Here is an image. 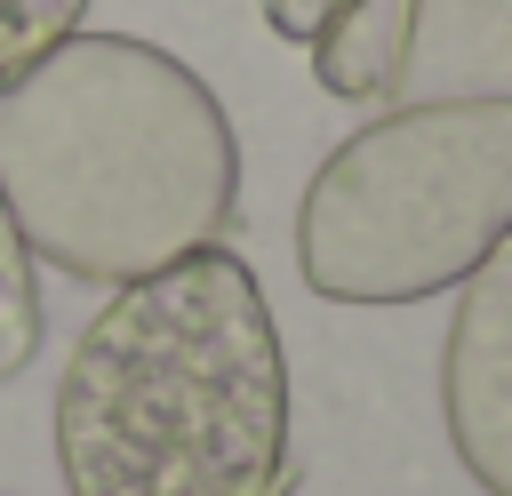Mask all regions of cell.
Wrapping results in <instances>:
<instances>
[{"mask_svg":"<svg viewBox=\"0 0 512 496\" xmlns=\"http://www.w3.org/2000/svg\"><path fill=\"white\" fill-rule=\"evenodd\" d=\"M0 200L32 264L120 288L224 240L240 144L184 56L136 32H64L0 80Z\"/></svg>","mask_w":512,"mask_h":496,"instance_id":"6da1fadb","label":"cell"},{"mask_svg":"<svg viewBox=\"0 0 512 496\" xmlns=\"http://www.w3.org/2000/svg\"><path fill=\"white\" fill-rule=\"evenodd\" d=\"M72 496H288V352L232 248L120 280L56 376Z\"/></svg>","mask_w":512,"mask_h":496,"instance_id":"7a4b0ae2","label":"cell"},{"mask_svg":"<svg viewBox=\"0 0 512 496\" xmlns=\"http://www.w3.org/2000/svg\"><path fill=\"white\" fill-rule=\"evenodd\" d=\"M512 232V96L392 104L304 184L296 264L328 304H424Z\"/></svg>","mask_w":512,"mask_h":496,"instance_id":"3957f363","label":"cell"},{"mask_svg":"<svg viewBox=\"0 0 512 496\" xmlns=\"http://www.w3.org/2000/svg\"><path fill=\"white\" fill-rule=\"evenodd\" d=\"M312 72L344 104H456L512 96V0H344Z\"/></svg>","mask_w":512,"mask_h":496,"instance_id":"277c9868","label":"cell"},{"mask_svg":"<svg viewBox=\"0 0 512 496\" xmlns=\"http://www.w3.org/2000/svg\"><path fill=\"white\" fill-rule=\"evenodd\" d=\"M456 288L464 296H456V320L440 344L448 448L488 496H512V232Z\"/></svg>","mask_w":512,"mask_h":496,"instance_id":"5b68a950","label":"cell"},{"mask_svg":"<svg viewBox=\"0 0 512 496\" xmlns=\"http://www.w3.org/2000/svg\"><path fill=\"white\" fill-rule=\"evenodd\" d=\"M40 320H48V312H40L32 248H24V232H16V216H8V200H0V384L32 368V352H40Z\"/></svg>","mask_w":512,"mask_h":496,"instance_id":"8992f818","label":"cell"},{"mask_svg":"<svg viewBox=\"0 0 512 496\" xmlns=\"http://www.w3.org/2000/svg\"><path fill=\"white\" fill-rule=\"evenodd\" d=\"M88 0H0V80L16 64H32L40 48H56L64 32H80Z\"/></svg>","mask_w":512,"mask_h":496,"instance_id":"52a82bcc","label":"cell"},{"mask_svg":"<svg viewBox=\"0 0 512 496\" xmlns=\"http://www.w3.org/2000/svg\"><path fill=\"white\" fill-rule=\"evenodd\" d=\"M336 8H344V0H264V24H272L280 40H304V48H312Z\"/></svg>","mask_w":512,"mask_h":496,"instance_id":"ba28073f","label":"cell"}]
</instances>
